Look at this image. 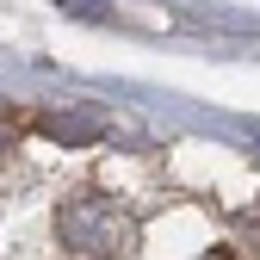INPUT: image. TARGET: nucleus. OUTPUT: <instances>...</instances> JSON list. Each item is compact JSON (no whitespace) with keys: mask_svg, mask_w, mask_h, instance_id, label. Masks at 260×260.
<instances>
[{"mask_svg":"<svg viewBox=\"0 0 260 260\" xmlns=\"http://www.w3.org/2000/svg\"><path fill=\"white\" fill-rule=\"evenodd\" d=\"M62 13H81V19H106V0H56Z\"/></svg>","mask_w":260,"mask_h":260,"instance_id":"obj_2","label":"nucleus"},{"mask_svg":"<svg viewBox=\"0 0 260 260\" xmlns=\"http://www.w3.org/2000/svg\"><path fill=\"white\" fill-rule=\"evenodd\" d=\"M44 130H50V137H75V143H81V137H100V118H75V112L62 118V112H50Z\"/></svg>","mask_w":260,"mask_h":260,"instance_id":"obj_1","label":"nucleus"}]
</instances>
